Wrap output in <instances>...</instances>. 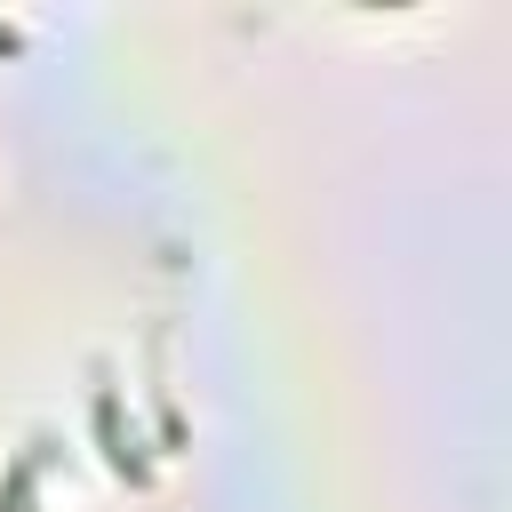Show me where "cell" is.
Masks as SVG:
<instances>
[{
  "mask_svg": "<svg viewBox=\"0 0 512 512\" xmlns=\"http://www.w3.org/2000/svg\"><path fill=\"white\" fill-rule=\"evenodd\" d=\"M96 448H104L112 480H128V488H152V456H144V448H136V432L120 424V392H112V384H96Z\"/></svg>",
  "mask_w": 512,
  "mask_h": 512,
  "instance_id": "cell-1",
  "label": "cell"
},
{
  "mask_svg": "<svg viewBox=\"0 0 512 512\" xmlns=\"http://www.w3.org/2000/svg\"><path fill=\"white\" fill-rule=\"evenodd\" d=\"M48 448H56V440L32 432V440L8 456V472H0V512H32V504H40V464H48Z\"/></svg>",
  "mask_w": 512,
  "mask_h": 512,
  "instance_id": "cell-2",
  "label": "cell"
},
{
  "mask_svg": "<svg viewBox=\"0 0 512 512\" xmlns=\"http://www.w3.org/2000/svg\"><path fill=\"white\" fill-rule=\"evenodd\" d=\"M16 48H24V32H16V24H0V56H16Z\"/></svg>",
  "mask_w": 512,
  "mask_h": 512,
  "instance_id": "cell-3",
  "label": "cell"
}]
</instances>
